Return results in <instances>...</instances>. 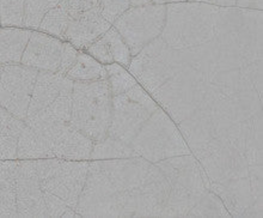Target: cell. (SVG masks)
<instances>
[{"label": "cell", "mask_w": 263, "mask_h": 218, "mask_svg": "<svg viewBox=\"0 0 263 218\" xmlns=\"http://www.w3.org/2000/svg\"><path fill=\"white\" fill-rule=\"evenodd\" d=\"M262 10L219 7L213 38L171 48L162 38L128 71L181 131L228 211L262 202Z\"/></svg>", "instance_id": "1"}, {"label": "cell", "mask_w": 263, "mask_h": 218, "mask_svg": "<svg viewBox=\"0 0 263 218\" xmlns=\"http://www.w3.org/2000/svg\"><path fill=\"white\" fill-rule=\"evenodd\" d=\"M170 186L142 157L89 161L76 211L80 217H163Z\"/></svg>", "instance_id": "2"}, {"label": "cell", "mask_w": 263, "mask_h": 218, "mask_svg": "<svg viewBox=\"0 0 263 218\" xmlns=\"http://www.w3.org/2000/svg\"><path fill=\"white\" fill-rule=\"evenodd\" d=\"M157 163L170 186L163 217H188L202 195L212 190L203 168L193 154L175 156Z\"/></svg>", "instance_id": "3"}, {"label": "cell", "mask_w": 263, "mask_h": 218, "mask_svg": "<svg viewBox=\"0 0 263 218\" xmlns=\"http://www.w3.org/2000/svg\"><path fill=\"white\" fill-rule=\"evenodd\" d=\"M112 113V94L108 79L73 82L69 123L93 141L107 137Z\"/></svg>", "instance_id": "4"}, {"label": "cell", "mask_w": 263, "mask_h": 218, "mask_svg": "<svg viewBox=\"0 0 263 218\" xmlns=\"http://www.w3.org/2000/svg\"><path fill=\"white\" fill-rule=\"evenodd\" d=\"M129 145L139 157L153 163L192 154L176 123L160 106L146 120Z\"/></svg>", "instance_id": "5"}, {"label": "cell", "mask_w": 263, "mask_h": 218, "mask_svg": "<svg viewBox=\"0 0 263 218\" xmlns=\"http://www.w3.org/2000/svg\"><path fill=\"white\" fill-rule=\"evenodd\" d=\"M35 166L43 192L55 195L76 210L89 172V161L41 158L35 159Z\"/></svg>", "instance_id": "6"}, {"label": "cell", "mask_w": 263, "mask_h": 218, "mask_svg": "<svg viewBox=\"0 0 263 218\" xmlns=\"http://www.w3.org/2000/svg\"><path fill=\"white\" fill-rule=\"evenodd\" d=\"M158 106L140 83L126 93L112 96V113L107 136L130 144Z\"/></svg>", "instance_id": "7"}, {"label": "cell", "mask_w": 263, "mask_h": 218, "mask_svg": "<svg viewBox=\"0 0 263 218\" xmlns=\"http://www.w3.org/2000/svg\"><path fill=\"white\" fill-rule=\"evenodd\" d=\"M165 21L166 5L148 4L129 7L112 25L128 46L132 57H135L162 35Z\"/></svg>", "instance_id": "8"}, {"label": "cell", "mask_w": 263, "mask_h": 218, "mask_svg": "<svg viewBox=\"0 0 263 218\" xmlns=\"http://www.w3.org/2000/svg\"><path fill=\"white\" fill-rule=\"evenodd\" d=\"M37 70L23 64L0 65V106L18 119H27Z\"/></svg>", "instance_id": "9"}, {"label": "cell", "mask_w": 263, "mask_h": 218, "mask_svg": "<svg viewBox=\"0 0 263 218\" xmlns=\"http://www.w3.org/2000/svg\"><path fill=\"white\" fill-rule=\"evenodd\" d=\"M32 130L40 134L52 152L53 158L68 159V161H90L95 141L69 122L52 123V125L35 127Z\"/></svg>", "instance_id": "10"}, {"label": "cell", "mask_w": 263, "mask_h": 218, "mask_svg": "<svg viewBox=\"0 0 263 218\" xmlns=\"http://www.w3.org/2000/svg\"><path fill=\"white\" fill-rule=\"evenodd\" d=\"M16 203L17 217H49L35 159H18Z\"/></svg>", "instance_id": "11"}, {"label": "cell", "mask_w": 263, "mask_h": 218, "mask_svg": "<svg viewBox=\"0 0 263 218\" xmlns=\"http://www.w3.org/2000/svg\"><path fill=\"white\" fill-rule=\"evenodd\" d=\"M63 47V40L46 32L31 30L21 64L37 71L58 72Z\"/></svg>", "instance_id": "12"}, {"label": "cell", "mask_w": 263, "mask_h": 218, "mask_svg": "<svg viewBox=\"0 0 263 218\" xmlns=\"http://www.w3.org/2000/svg\"><path fill=\"white\" fill-rule=\"evenodd\" d=\"M111 24L102 17L100 7H96L69 18L66 41L79 50H86L87 47L100 39Z\"/></svg>", "instance_id": "13"}, {"label": "cell", "mask_w": 263, "mask_h": 218, "mask_svg": "<svg viewBox=\"0 0 263 218\" xmlns=\"http://www.w3.org/2000/svg\"><path fill=\"white\" fill-rule=\"evenodd\" d=\"M72 90L73 81L66 77L63 89L55 100L49 106L41 109L31 116H28L24 122L28 126L40 127L52 123H68L72 112Z\"/></svg>", "instance_id": "14"}, {"label": "cell", "mask_w": 263, "mask_h": 218, "mask_svg": "<svg viewBox=\"0 0 263 218\" xmlns=\"http://www.w3.org/2000/svg\"><path fill=\"white\" fill-rule=\"evenodd\" d=\"M65 81V76L58 72L39 71L32 89L27 118L49 106L60 94Z\"/></svg>", "instance_id": "15"}, {"label": "cell", "mask_w": 263, "mask_h": 218, "mask_svg": "<svg viewBox=\"0 0 263 218\" xmlns=\"http://www.w3.org/2000/svg\"><path fill=\"white\" fill-rule=\"evenodd\" d=\"M30 34V29L23 27H0V65L22 63Z\"/></svg>", "instance_id": "16"}, {"label": "cell", "mask_w": 263, "mask_h": 218, "mask_svg": "<svg viewBox=\"0 0 263 218\" xmlns=\"http://www.w3.org/2000/svg\"><path fill=\"white\" fill-rule=\"evenodd\" d=\"M18 159H0V217H17Z\"/></svg>", "instance_id": "17"}, {"label": "cell", "mask_w": 263, "mask_h": 218, "mask_svg": "<svg viewBox=\"0 0 263 218\" xmlns=\"http://www.w3.org/2000/svg\"><path fill=\"white\" fill-rule=\"evenodd\" d=\"M25 122L0 106V159H17V144Z\"/></svg>", "instance_id": "18"}, {"label": "cell", "mask_w": 263, "mask_h": 218, "mask_svg": "<svg viewBox=\"0 0 263 218\" xmlns=\"http://www.w3.org/2000/svg\"><path fill=\"white\" fill-rule=\"evenodd\" d=\"M65 77L73 82H95L107 79L104 65L97 61L89 53L79 50L76 63L69 68Z\"/></svg>", "instance_id": "19"}, {"label": "cell", "mask_w": 263, "mask_h": 218, "mask_svg": "<svg viewBox=\"0 0 263 218\" xmlns=\"http://www.w3.org/2000/svg\"><path fill=\"white\" fill-rule=\"evenodd\" d=\"M53 158L52 152L40 134L25 123L18 139L17 159Z\"/></svg>", "instance_id": "20"}, {"label": "cell", "mask_w": 263, "mask_h": 218, "mask_svg": "<svg viewBox=\"0 0 263 218\" xmlns=\"http://www.w3.org/2000/svg\"><path fill=\"white\" fill-rule=\"evenodd\" d=\"M69 23L68 0H63L49 10L40 23L37 30L66 41V31Z\"/></svg>", "instance_id": "21"}, {"label": "cell", "mask_w": 263, "mask_h": 218, "mask_svg": "<svg viewBox=\"0 0 263 218\" xmlns=\"http://www.w3.org/2000/svg\"><path fill=\"white\" fill-rule=\"evenodd\" d=\"M137 154L132 149L129 144L125 141L116 139L111 137H104L103 139L97 140L93 143L92 151H91V161L98 159H119V158H130L137 157Z\"/></svg>", "instance_id": "22"}, {"label": "cell", "mask_w": 263, "mask_h": 218, "mask_svg": "<svg viewBox=\"0 0 263 218\" xmlns=\"http://www.w3.org/2000/svg\"><path fill=\"white\" fill-rule=\"evenodd\" d=\"M63 0H24L23 25L22 27L37 30L40 23L46 13Z\"/></svg>", "instance_id": "23"}, {"label": "cell", "mask_w": 263, "mask_h": 218, "mask_svg": "<svg viewBox=\"0 0 263 218\" xmlns=\"http://www.w3.org/2000/svg\"><path fill=\"white\" fill-rule=\"evenodd\" d=\"M188 217H232L224 203L213 191L210 190L202 195L196 205L188 213Z\"/></svg>", "instance_id": "24"}, {"label": "cell", "mask_w": 263, "mask_h": 218, "mask_svg": "<svg viewBox=\"0 0 263 218\" xmlns=\"http://www.w3.org/2000/svg\"><path fill=\"white\" fill-rule=\"evenodd\" d=\"M107 70V79L110 85L112 96L126 93L127 90L138 84V81L130 72L118 63L104 65Z\"/></svg>", "instance_id": "25"}, {"label": "cell", "mask_w": 263, "mask_h": 218, "mask_svg": "<svg viewBox=\"0 0 263 218\" xmlns=\"http://www.w3.org/2000/svg\"><path fill=\"white\" fill-rule=\"evenodd\" d=\"M103 38L108 43L109 52L111 54L114 63L122 65L123 67H126L127 70H128L132 58L133 57H132V54L129 52L128 46L126 45L125 41H123L121 35L119 34V31L116 30L114 25H111V27L104 32Z\"/></svg>", "instance_id": "26"}, {"label": "cell", "mask_w": 263, "mask_h": 218, "mask_svg": "<svg viewBox=\"0 0 263 218\" xmlns=\"http://www.w3.org/2000/svg\"><path fill=\"white\" fill-rule=\"evenodd\" d=\"M23 11L24 0H0V25L22 27Z\"/></svg>", "instance_id": "27"}, {"label": "cell", "mask_w": 263, "mask_h": 218, "mask_svg": "<svg viewBox=\"0 0 263 218\" xmlns=\"http://www.w3.org/2000/svg\"><path fill=\"white\" fill-rule=\"evenodd\" d=\"M101 14L111 25L130 7L129 0H98Z\"/></svg>", "instance_id": "28"}, {"label": "cell", "mask_w": 263, "mask_h": 218, "mask_svg": "<svg viewBox=\"0 0 263 218\" xmlns=\"http://www.w3.org/2000/svg\"><path fill=\"white\" fill-rule=\"evenodd\" d=\"M45 204L49 217H80L76 210L71 209L60 198L48 192H45Z\"/></svg>", "instance_id": "29"}, {"label": "cell", "mask_w": 263, "mask_h": 218, "mask_svg": "<svg viewBox=\"0 0 263 218\" xmlns=\"http://www.w3.org/2000/svg\"><path fill=\"white\" fill-rule=\"evenodd\" d=\"M86 53H89L91 57H93L97 61H100L102 65H109L114 63L111 54L109 52L108 43L104 40L103 35L100 39H97L92 45L87 47Z\"/></svg>", "instance_id": "30"}, {"label": "cell", "mask_w": 263, "mask_h": 218, "mask_svg": "<svg viewBox=\"0 0 263 218\" xmlns=\"http://www.w3.org/2000/svg\"><path fill=\"white\" fill-rule=\"evenodd\" d=\"M78 53H79V49H77L76 47L71 45L68 41H64L63 53H61L60 66H59V70H58V74L66 76L69 68H71L73 66V64L76 63Z\"/></svg>", "instance_id": "31"}, {"label": "cell", "mask_w": 263, "mask_h": 218, "mask_svg": "<svg viewBox=\"0 0 263 218\" xmlns=\"http://www.w3.org/2000/svg\"><path fill=\"white\" fill-rule=\"evenodd\" d=\"M98 0H68V13L69 18L77 14L85 12V11L96 7Z\"/></svg>", "instance_id": "32"}, {"label": "cell", "mask_w": 263, "mask_h": 218, "mask_svg": "<svg viewBox=\"0 0 263 218\" xmlns=\"http://www.w3.org/2000/svg\"><path fill=\"white\" fill-rule=\"evenodd\" d=\"M237 7H246V9L262 10L263 0H236Z\"/></svg>", "instance_id": "33"}, {"label": "cell", "mask_w": 263, "mask_h": 218, "mask_svg": "<svg viewBox=\"0 0 263 218\" xmlns=\"http://www.w3.org/2000/svg\"><path fill=\"white\" fill-rule=\"evenodd\" d=\"M130 7H135V6H144V5H148V4H152L151 0H129Z\"/></svg>", "instance_id": "34"}, {"label": "cell", "mask_w": 263, "mask_h": 218, "mask_svg": "<svg viewBox=\"0 0 263 218\" xmlns=\"http://www.w3.org/2000/svg\"><path fill=\"white\" fill-rule=\"evenodd\" d=\"M152 4H163V5H167V4H175V3H184L188 0H151Z\"/></svg>", "instance_id": "35"}, {"label": "cell", "mask_w": 263, "mask_h": 218, "mask_svg": "<svg viewBox=\"0 0 263 218\" xmlns=\"http://www.w3.org/2000/svg\"><path fill=\"white\" fill-rule=\"evenodd\" d=\"M0 27H2V25H0Z\"/></svg>", "instance_id": "36"}]
</instances>
